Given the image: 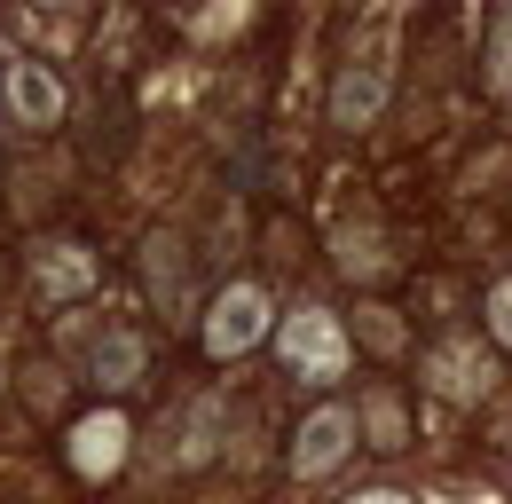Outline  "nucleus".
<instances>
[{
  "label": "nucleus",
  "mask_w": 512,
  "mask_h": 504,
  "mask_svg": "<svg viewBox=\"0 0 512 504\" xmlns=\"http://www.w3.org/2000/svg\"><path fill=\"white\" fill-rule=\"evenodd\" d=\"M276 363L300 378V386H331V378H347V363H355V339H347L339 315L300 308V315H284V331H276Z\"/></svg>",
  "instance_id": "f257e3e1"
},
{
  "label": "nucleus",
  "mask_w": 512,
  "mask_h": 504,
  "mask_svg": "<svg viewBox=\"0 0 512 504\" xmlns=\"http://www.w3.org/2000/svg\"><path fill=\"white\" fill-rule=\"evenodd\" d=\"M260 331H268V292L237 276V284L213 292V308H205V323H197V347H205L213 363H237L245 347H260Z\"/></svg>",
  "instance_id": "f03ea898"
},
{
  "label": "nucleus",
  "mask_w": 512,
  "mask_h": 504,
  "mask_svg": "<svg viewBox=\"0 0 512 504\" xmlns=\"http://www.w3.org/2000/svg\"><path fill=\"white\" fill-rule=\"evenodd\" d=\"M347 449H355V410H347V402H323V410L300 418V434H292V473H300V481H323V473L347 465Z\"/></svg>",
  "instance_id": "7ed1b4c3"
},
{
  "label": "nucleus",
  "mask_w": 512,
  "mask_h": 504,
  "mask_svg": "<svg viewBox=\"0 0 512 504\" xmlns=\"http://www.w3.org/2000/svg\"><path fill=\"white\" fill-rule=\"evenodd\" d=\"M64 457H71V473H79V481H111V473H119V457H127V418H119V410H87V418L71 426Z\"/></svg>",
  "instance_id": "20e7f679"
},
{
  "label": "nucleus",
  "mask_w": 512,
  "mask_h": 504,
  "mask_svg": "<svg viewBox=\"0 0 512 504\" xmlns=\"http://www.w3.org/2000/svg\"><path fill=\"white\" fill-rule=\"evenodd\" d=\"M426 386H434V394H449V402H481V394L497 386V371H489V355H481V347L449 339V347H434V355H426Z\"/></svg>",
  "instance_id": "39448f33"
},
{
  "label": "nucleus",
  "mask_w": 512,
  "mask_h": 504,
  "mask_svg": "<svg viewBox=\"0 0 512 504\" xmlns=\"http://www.w3.org/2000/svg\"><path fill=\"white\" fill-rule=\"evenodd\" d=\"M32 292L48 308H64L71 292H95V252L87 245H40L32 252Z\"/></svg>",
  "instance_id": "423d86ee"
},
{
  "label": "nucleus",
  "mask_w": 512,
  "mask_h": 504,
  "mask_svg": "<svg viewBox=\"0 0 512 504\" xmlns=\"http://www.w3.org/2000/svg\"><path fill=\"white\" fill-rule=\"evenodd\" d=\"M142 363H150V347L134 339L127 323H103V339L87 347V378H95V386H111V394H119V386H134V378H142Z\"/></svg>",
  "instance_id": "0eeeda50"
},
{
  "label": "nucleus",
  "mask_w": 512,
  "mask_h": 504,
  "mask_svg": "<svg viewBox=\"0 0 512 504\" xmlns=\"http://www.w3.org/2000/svg\"><path fill=\"white\" fill-rule=\"evenodd\" d=\"M379 111H386V71L379 63H355V71L331 87V119L339 126H371Z\"/></svg>",
  "instance_id": "6e6552de"
},
{
  "label": "nucleus",
  "mask_w": 512,
  "mask_h": 504,
  "mask_svg": "<svg viewBox=\"0 0 512 504\" xmlns=\"http://www.w3.org/2000/svg\"><path fill=\"white\" fill-rule=\"evenodd\" d=\"M8 95H16L24 126H56V111H64V95H56V79L40 63H8Z\"/></svg>",
  "instance_id": "1a4fd4ad"
},
{
  "label": "nucleus",
  "mask_w": 512,
  "mask_h": 504,
  "mask_svg": "<svg viewBox=\"0 0 512 504\" xmlns=\"http://www.w3.org/2000/svg\"><path fill=\"white\" fill-rule=\"evenodd\" d=\"M379 260H386L379 229H339V268L347 276H379Z\"/></svg>",
  "instance_id": "9d476101"
},
{
  "label": "nucleus",
  "mask_w": 512,
  "mask_h": 504,
  "mask_svg": "<svg viewBox=\"0 0 512 504\" xmlns=\"http://www.w3.org/2000/svg\"><path fill=\"white\" fill-rule=\"evenodd\" d=\"M489 87H497V95L512 103V8L497 16V24H489Z\"/></svg>",
  "instance_id": "9b49d317"
},
{
  "label": "nucleus",
  "mask_w": 512,
  "mask_h": 504,
  "mask_svg": "<svg viewBox=\"0 0 512 504\" xmlns=\"http://www.w3.org/2000/svg\"><path fill=\"white\" fill-rule=\"evenodd\" d=\"M363 426H371V434H379V449H402V402H394V394H371V402H363Z\"/></svg>",
  "instance_id": "f8f14e48"
},
{
  "label": "nucleus",
  "mask_w": 512,
  "mask_h": 504,
  "mask_svg": "<svg viewBox=\"0 0 512 504\" xmlns=\"http://www.w3.org/2000/svg\"><path fill=\"white\" fill-rule=\"evenodd\" d=\"M481 315H489V339L512 355V276H505V284H489V308H481Z\"/></svg>",
  "instance_id": "ddd939ff"
},
{
  "label": "nucleus",
  "mask_w": 512,
  "mask_h": 504,
  "mask_svg": "<svg viewBox=\"0 0 512 504\" xmlns=\"http://www.w3.org/2000/svg\"><path fill=\"white\" fill-rule=\"evenodd\" d=\"M363 339H371L379 355H402V323H394L386 308H363Z\"/></svg>",
  "instance_id": "4468645a"
},
{
  "label": "nucleus",
  "mask_w": 512,
  "mask_h": 504,
  "mask_svg": "<svg viewBox=\"0 0 512 504\" xmlns=\"http://www.w3.org/2000/svg\"><path fill=\"white\" fill-rule=\"evenodd\" d=\"M347 504H410L402 489H363V497H347Z\"/></svg>",
  "instance_id": "2eb2a0df"
}]
</instances>
